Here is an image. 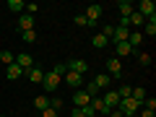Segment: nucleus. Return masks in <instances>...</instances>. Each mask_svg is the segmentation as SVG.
Wrapping results in <instances>:
<instances>
[{
    "label": "nucleus",
    "mask_w": 156,
    "mask_h": 117,
    "mask_svg": "<svg viewBox=\"0 0 156 117\" xmlns=\"http://www.w3.org/2000/svg\"><path fill=\"white\" fill-rule=\"evenodd\" d=\"M62 81H65L70 89H81V86H83V76H78V73H73V70H68L65 76H62Z\"/></svg>",
    "instance_id": "6"
},
{
    "label": "nucleus",
    "mask_w": 156,
    "mask_h": 117,
    "mask_svg": "<svg viewBox=\"0 0 156 117\" xmlns=\"http://www.w3.org/2000/svg\"><path fill=\"white\" fill-rule=\"evenodd\" d=\"M138 60H140V65H151V55H146V52H140Z\"/></svg>",
    "instance_id": "30"
},
{
    "label": "nucleus",
    "mask_w": 156,
    "mask_h": 117,
    "mask_svg": "<svg viewBox=\"0 0 156 117\" xmlns=\"http://www.w3.org/2000/svg\"><path fill=\"white\" fill-rule=\"evenodd\" d=\"M21 76H23V70L16 65V60H13L11 65H5V78H8V81H18Z\"/></svg>",
    "instance_id": "10"
},
{
    "label": "nucleus",
    "mask_w": 156,
    "mask_h": 117,
    "mask_svg": "<svg viewBox=\"0 0 156 117\" xmlns=\"http://www.w3.org/2000/svg\"><path fill=\"white\" fill-rule=\"evenodd\" d=\"M70 117H86V107H83V109H78V107H76V109L70 112Z\"/></svg>",
    "instance_id": "32"
},
{
    "label": "nucleus",
    "mask_w": 156,
    "mask_h": 117,
    "mask_svg": "<svg viewBox=\"0 0 156 117\" xmlns=\"http://www.w3.org/2000/svg\"><path fill=\"white\" fill-rule=\"evenodd\" d=\"M128 44L133 47L135 52H138V47L143 44V34H140V31H130V37H128Z\"/></svg>",
    "instance_id": "15"
},
{
    "label": "nucleus",
    "mask_w": 156,
    "mask_h": 117,
    "mask_svg": "<svg viewBox=\"0 0 156 117\" xmlns=\"http://www.w3.org/2000/svg\"><path fill=\"white\" fill-rule=\"evenodd\" d=\"M138 13L146 18V21H148V18H156V5L151 3V0H143V3L138 5Z\"/></svg>",
    "instance_id": "5"
},
{
    "label": "nucleus",
    "mask_w": 156,
    "mask_h": 117,
    "mask_svg": "<svg viewBox=\"0 0 156 117\" xmlns=\"http://www.w3.org/2000/svg\"><path fill=\"white\" fill-rule=\"evenodd\" d=\"M16 65H18V68H21V70H23V73H26V70H29V68H34V60H31V55H29V52H21V55H18V57H16Z\"/></svg>",
    "instance_id": "11"
},
{
    "label": "nucleus",
    "mask_w": 156,
    "mask_h": 117,
    "mask_svg": "<svg viewBox=\"0 0 156 117\" xmlns=\"http://www.w3.org/2000/svg\"><path fill=\"white\" fill-rule=\"evenodd\" d=\"M42 117H57V112H55V109H52V107H47V109H44V112H42Z\"/></svg>",
    "instance_id": "34"
},
{
    "label": "nucleus",
    "mask_w": 156,
    "mask_h": 117,
    "mask_svg": "<svg viewBox=\"0 0 156 117\" xmlns=\"http://www.w3.org/2000/svg\"><path fill=\"white\" fill-rule=\"evenodd\" d=\"M37 11H39V5H37V3H26V13H29V16H34Z\"/></svg>",
    "instance_id": "29"
},
{
    "label": "nucleus",
    "mask_w": 156,
    "mask_h": 117,
    "mask_svg": "<svg viewBox=\"0 0 156 117\" xmlns=\"http://www.w3.org/2000/svg\"><path fill=\"white\" fill-rule=\"evenodd\" d=\"M21 39L26 42V44H31V42H37V31H34V29H29V31H21Z\"/></svg>",
    "instance_id": "24"
},
{
    "label": "nucleus",
    "mask_w": 156,
    "mask_h": 117,
    "mask_svg": "<svg viewBox=\"0 0 156 117\" xmlns=\"http://www.w3.org/2000/svg\"><path fill=\"white\" fill-rule=\"evenodd\" d=\"M52 70H55V73H57V76H60V78H62V76H65V73H68V68H65V62H57V65H55V68H52Z\"/></svg>",
    "instance_id": "28"
},
{
    "label": "nucleus",
    "mask_w": 156,
    "mask_h": 117,
    "mask_svg": "<svg viewBox=\"0 0 156 117\" xmlns=\"http://www.w3.org/2000/svg\"><path fill=\"white\" fill-rule=\"evenodd\" d=\"M26 78L31 81V83H42V78H44V70L34 65V68H29V70H26Z\"/></svg>",
    "instance_id": "12"
},
{
    "label": "nucleus",
    "mask_w": 156,
    "mask_h": 117,
    "mask_svg": "<svg viewBox=\"0 0 156 117\" xmlns=\"http://www.w3.org/2000/svg\"><path fill=\"white\" fill-rule=\"evenodd\" d=\"M34 107H37V109H39V112H44V109H47V107H50V99H47V96H44V94H39V96H37V99H34Z\"/></svg>",
    "instance_id": "21"
},
{
    "label": "nucleus",
    "mask_w": 156,
    "mask_h": 117,
    "mask_svg": "<svg viewBox=\"0 0 156 117\" xmlns=\"http://www.w3.org/2000/svg\"><path fill=\"white\" fill-rule=\"evenodd\" d=\"M133 47L128 44V42H120V44H115V57H128V55H133Z\"/></svg>",
    "instance_id": "13"
},
{
    "label": "nucleus",
    "mask_w": 156,
    "mask_h": 117,
    "mask_svg": "<svg viewBox=\"0 0 156 117\" xmlns=\"http://www.w3.org/2000/svg\"><path fill=\"white\" fill-rule=\"evenodd\" d=\"M107 117H125V115L120 109H109V112H107Z\"/></svg>",
    "instance_id": "35"
},
{
    "label": "nucleus",
    "mask_w": 156,
    "mask_h": 117,
    "mask_svg": "<svg viewBox=\"0 0 156 117\" xmlns=\"http://www.w3.org/2000/svg\"><path fill=\"white\" fill-rule=\"evenodd\" d=\"M0 60L5 62V65H11V62L16 60V57H13V52H8V50H3V52H0Z\"/></svg>",
    "instance_id": "25"
},
{
    "label": "nucleus",
    "mask_w": 156,
    "mask_h": 117,
    "mask_svg": "<svg viewBox=\"0 0 156 117\" xmlns=\"http://www.w3.org/2000/svg\"><path fill=\"white\" fill-rule=\"evenodd\" d=\"M8 8H11L13 13H21L23 8H26V3H23V0H8Z\"/></svg>",
    "instance_id": "22"
},
{
    "label": "nucleus",
    "mask_w": 156,
    "mask_h": 117,
    "mask_svg": "<svg viewBox=\"0 0 156 117\" xmlns=\"http://www.w3.org/2000/svg\"><path fill=\"white\" fill-rule=\"evenodd\" d=\"M50 107H52L55 112H57V109H62V99H52V101H50Z\"/></svg>",
    "instance_id": "31"
},
{
    "label": "nucleus",
    "mask_w": 156,
    "mask_h": 117,
    "mask_svg": "<svg viewBox=\"0 0 156 117\" xmlns=\"http://www.w3.org/2000/svg\"><path fill=\"white\" fill-rule=\"evenodd\" d=\"M107 70H109V76H115V78L122 76V62H120V57L112 55L109 60H107Z\"/></svg>",
    "instance_id": "8"
},
{
    "label": "nucleus",
    "mask_w": 156,
    "mask_h": 117,
    "mask_svg": "<svg viewBox=\"0 0 156 117\" xmlns=\"http://www.w3.org/2000/svg\"><path fill=\"white\" fill-rule=\"evenodd\" d=\"M18 26H21L23 31L34 29V16H29V13H21V18H18Z\"/></svg>",
    "instance_id": "17"
},
{
    "label": "nucleus",
    "mask_w": 156,
    "mask_h": 117,
    "mask_svg": "<svg viewBox=\"0 0 156 117\" xmlns=\"http://www.w3.org/2000/svg\"><path fill=\"white\" fill-rule=\"evenodd\" d=\"M91 44H94L96 50H101V47H107V44H109V42H107V39L101 37V34H94V39H91Z\"/></svg>",
    "instance_id": "23"
},
{
    "label": "nucleus",
    "mask_w": 156,
    "mask_h": 117,
    "mask_svg": "<svg viewBox=\"0 0 156 117\" xmlns=\"http://www.w3.org/2000/svg\"><path fill=\"white\" fill-rule=\"evenodd\" d=\"M143 37H156V18H148V21L143 23Z\"/></svg>",
    "instance_id": "18"
},
{
    "label": "nucleus",
    "mask_w": 156,
    "mask_h": 117,
    "mask_svg": "<svg viewBox=\"0 0 156 117\" xmlns=\"http://www.w3.org/2000/svg\"><path fill=\"white\" fill-rule=\"evenodd\" d=\"M42 83H44V89H47V91H55L57 86L62 83V78L57 76L55 70H47V73H44V78H42Z\"/></svg>",
    "instance_id": "2"
},
{
    "label": "nucleus",
    "mask_w": 156,
    "mask_h": 117,
    "mask_svg": "<svg viewBox=\"0 0 156 117\" xmlns=\"http://www.w3.org/2000/svg\"><path fill=\"white\" fill-rule=\"evenodd\" d=\"M112 31H115V26H109V23H107V26H101V31H99V34L107 39V42H109V39H112Z\"/></svg>",
    "instance_id": "26"
},
{
    "label": "nucleus",
    "mask_w": 156,
    "mask_h": 117,
    "mask_svg": "<svg viewBox=\"0 0 156 117\" xmlns=\"http://www.w3.org/2000/svg\"><path fill=\"white\" fill-rule=\"evenodd\" d=\"M73 104H76L78 109H83V107L91 104V96L86 94V91H76V94H73Z\"/></svg>",
    "instance_id": "9"
},
{
    "label": "nucleus",
    "mask_w": 156,
    "mask_h": 117,
    "mask_svg": "<svg viewBox=\"0 0 156 117\" xmlns=\"http://www.w3.org/2000/svg\"><path fill=\"white\" fill-rule=\"evenodd\" d=\"M125 117H138V115H125Z\"/></svg>",
    "instance_id": "37"
},
{
    "label": "nucleus",
    "mask_w": 156,
    "mask_h": 117,
    "mask_svg": "<svg viewBox=\"0 0 156 117\" xmlns=\"http://www.w3.org/2000/svg\"><path fill=\"white\" fill-rule=\"evenodd\" d=\"M68 70H73V73H78V76H83L86 70H89V62L86 60H81V57H76V60H68Z\"/></svg>",
    "instance_id": "3"
},
{
    "label": "nucleus",
    "mask_w": 156,
    "mask_h": 117,
    "mask_svg": "<svg viewBox=\"0 0 156 117\" xmlns=\"http://www.w3.org/2000/svg\"><path fill=\"white\" fill-rule=\"evenodd\" d=\"M89 107H91V109H94V115H107V112H109V109H107V107H104V101H101V96H94Z\"/></svg>",
    "instance_id": "14"
},
{
    "label": "nucleus",
    "mask_w": 156,
    "mask_h": 117,
    "mask_svg": "<svg viewBox=\"0 0 156 117\" xmlns=\"http://www.w3.org/2000/svg\"><path fill=\"white\" fill-rule=\"evenodd\" d=\"M83 91H86V94H89V96H91V99H94V96H99V89H96V86H94V81H91V83H89V86H86V89H83Z\"/></svg>",
    "instance_id": "27"
},
{
    "label": "nucleus",
    "mask_w": 156,
    "mask_h": 117,
    "mask_svg": "<svg viewBox=\"0 0 156 117\" xmlns=\"http://www.w3.org/2000/svg\"><path fill=\"white\" fill-rule=\"evenodd\" d=\"M140 117H156V112H151V109H140Z\"/></svg>",
    "instance_id": "36"
},
{
    "label": "nucleus",
    "mask_w": 156,
    "mask_h": 117,
    "mask_svg": "<svg viewBox=\"0 0 156 117\" xmlns=\"http://www.w3.org/2000/svg\"><path fill=\"white\" fill-rule=\"evenodd\" d=\"M128 37H130V29H125V26H115V31H112V44H120V42H128Z\"/></svg>",
    "instance_id": "7"
},
{
    "label": "nucleus",
    "mask_w": 156,
    "mask_h": 117,
    "mask_svg": "<svg viewBox=\"0 0 156 117\" xmlns=\"http://www.w3.org/2000/svg\"><path fill=\"white\" fill-rule=\"evenodd\" d=\"M128 21H130V26H138V29H143V23H146V18L140 16L138 11H133V13H130V16H128Z\"/></svg>",
    "instance_id": "19"
},
{
    "label": "nucleus",
    "mask_w": 156,
    "mask_h": 117,
    "mask_svg": "<svg viewBox=\"0 0 156 117\" xmlns=\"http://www.w3.org/2000/svg\"><path fill=\"white\" fill-rule=\"evenodd\" d=\"M101 13H104V8H101V5H96V3H94V5H89V8H86V13H83L86 26H89V29H94V26H96V21L101 18Z\"/></svg>",
    "instance_id": "1"
},
{
    "label": "nucleus",
    "mask_w": 156,
    "mask_h": 117,
    "mask_svg": "<svg viewBox=\"0 0 156 117\" xmlns=\"http://www.w3.org/2000/svg\"><path fill=\"white\" fill-rule=\"evenodd\" d=\"M73 21H76V26H86V18H83V13H78V16L73 18Z\"/></svg>",
    "instance_id": "33"
},
{
    "label": "nucleus",
    "mask_w": 156,
    "mask_h": 117,
    "mask_svg": "<svg viewBox=\"0 0 156 117\" xmlns=\"http://www.w3.org/2000/svg\"><path fill=\"white\" fill-rule=\"evenodd\" d=\"M117 8H120V13H122V18H128L130 13L135 11V8H133V3H128V0H120V3H117Z\"/></svg>",
    "instance_id": "20"
},
{
    "label": "nucleus",
    "mask_w": 156,
    "mask_h": 117,
    "mask_svg": "<svg viewBox=\"0 0 156 117\" xmlns=\"http://www.w3.org/2000/svg\"><path fill=\"white\" fill-rule=\"evenodd\" d=\"M101 101H104L107 109H117V104H120V96H117V91L107 89V91H104V96H101Z\"/></svg>",
    "instance_id": "4"
},
{
    "label": "nucleus",
    "mask_w": 156,
    "mask_h": 117,
    "mask_svg": "<svg viewBox=\"0 0 156 117\" xmlns=\"http://www.w3.org/2000/svg\"><path fill=\"white\" fill-rule=\"evenodd\" d=\"M94 86L99 91H107V89H109V76H107V73H99V76L94 78Z\"/></svg>",
    "instance_id": "16"
}]
</instances>
